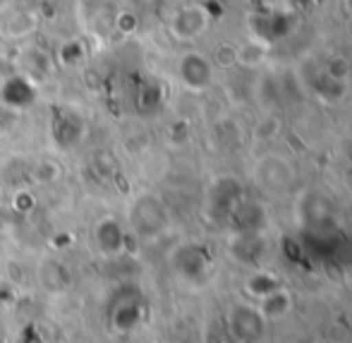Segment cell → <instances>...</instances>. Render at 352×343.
<instances>
[{"instance_id":"obj_1","label":"cell","mask_w":352,"mask_h":343,"mask_svg":"<svg viewBox=\"0 0 352 343\" xmlns=\"http://www.w3.org/2000/svg\"><path fill=\"white\" fill-rule=\"evenodd\" d=\"M36 101V84L22 72H10L0 79V103L10 111L14 108H29Z\"/></svg>"},{"instance_id":"obj_2","label":"cell","mask_w":352,"mask_h":343,"mask_svg":"<svg viewBox=\"0 0 352 343\" xmlns=\"http://www.w3.org/2000/svg\"><path fill=\"white\" fill-rule=\"evenodd\" d=\"M177 74H180L182 84H185L187 89H192V92H204L213 82V65L209 58L192 51L180 58V63H177Z\"/></svg>"},{"instance_id":"obj_3","label":"cell","mask_w":352,"mask_h":343,"mask_svg":"<svg viewBox=\"0 0 352 343\" xmlns=\"http://www.w3.org/2000/svg\"><path fill=\"white\" fill-rule=\"evenodd\" d=\"M209 27V17H206V10L199 5H190V8H182L180 12L173 17V34L182 41H192V39H199L201 34Z\"/></svg>"},{"instance_id":"obj_4","label":"cell","mask_w":352,"mask_h":343,"mask_svg":"<svg viewBox=\"0 0 352 343\" xmlns=\"http://www.w3.org/2000/svg\"><path fill=\"white\" fill-rule=\"evenodd\" d=\"M84 132V121L79 113H74L72 108H56L53 113V137L60 147L70 149L72 144L79 142Z\"/></svg>"},{"instance_id":"obj_5","label":"cell","mask_w":352,"mask_h":343,"mask_svg":"<svg viewBox=\"0 0 352 343\" xmlns=\"http://www.w3.org/2000/svg\"><path fill=\"white\" fill-rule=\"evenodd\" d=\"M17 72H22L24 77H29L34 84H38L51 77L53 61L43 51H38V48H24L17 58Z\"/></svg>"},{"instance_id":"obj_6","label":"cell","mask_w":352,"mask_h":343,"mask_svg":"<svg viewBox=\"0 0 352 343\" xmlns=\"http://www.w3.org/2000/svg\"><path fill=\"white\" fill-rule=\"evenodd\" d=\"M0 29L8 39H24L36 29V19L29 12L22 10H10V12H0Z\"/></svg>"},{"instance_id":"obj_7","label":"cell","mask_w":352,"mask_h":343,"mask_svg":"<svg viewBox=\"0 0 352 343\" xmlns=\"http://www.w3.org/2000/svg\"><path fill=\"white\" fill-rule=\"evenodd\" d=\"M84 58H87V46L79 39H70L58 48V63L65 67H77Z\"/></svg>"},{"instance_id":"obj_8","label":"cell","mask_w":352,"mask_h":343,"mask_svg":"<svg viewBox=\"0 0 352 343\" xmlns=\"http://www.w3.org/2000/svg\"><path fill=\"white\" fill-rule=\"evenodd\" d=\"M259 61H264V48L256 43H245L242 48H237V63L242 65H256Z\"/></svg>"},{"instance_id":"obj_9","label":"cell","mask_w":352,"mask_h":343,"mask_svg":"<svg viewBox=\"0 0 352 343\" xmlns=\"http://www.w3.org/2000/svg\"><path fill=\"white\" fill-rule=\"evenodd\" d=\"M213 58H216V63L221 67H232V65H237V48L230 46V43H223V46L216 48Z\"/></svg>"},{"instance_id":"obj_10","label":"cell","mask_w":352,"mask_h":343,"mask_svg":"<svg viewBox=\"0 0 352 343\" xmlns=\"http://www.w3.org/2000/svg\"><path fill=\"white\" fill-rule=\"evenodd\" d=\"M326 72H329V77L336 79V82H343V79H348V74H350V63L345 61V58H331Z\"/></svg>"},{"instance_id":"obj_11","label":"cell","mask_w":352,"mask_h":343,"mask_svg":"<svg viewBox=\"0 0 352 343\" xmlns=\"http://www.w3.org/2000/svg\"><path fill=\"white\" fill-rule=\"evenodd\" d=\"M137 24H140V22H137V17H135L132 12H120V14H116V29H118L120 34H125V37H127V34L135 32Z\"/></svg>"},{"instance_id":"obj_12","label":"cell","mask_w":352,"mask_h":343,"mask_svg":"<svg viewBox=\"0 0 352 343\" xmlns=\"http://www.w3.org/2000/svg\"><path fill=\"white\" fill-rule=\"evenodd\" d=\"M5 5H8V0H0V12L5 10Z\"/></svg>"}]
</instances>
